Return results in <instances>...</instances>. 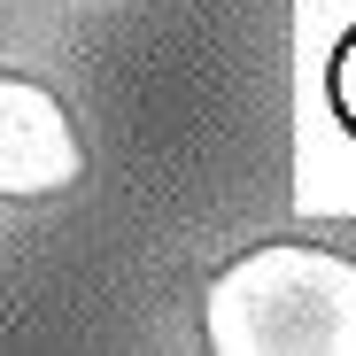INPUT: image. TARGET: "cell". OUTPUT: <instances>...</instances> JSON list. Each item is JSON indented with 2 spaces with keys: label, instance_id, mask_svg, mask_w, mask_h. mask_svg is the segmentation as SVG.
<instances>
[{
  "label": "cell",
  "instance_id": "cell-1",
  "mask_svg": "<svg viewBox=\"0 0 356 356\" xmlns=\"http://www.w3.org/2000/svg\"><path fill=\"white\" fill-rule=\"evenodd\" d=\"M202 333L217 356H356V264L271 241L209 279Z\"/></svg>",
  "mask_w": 356,
  "mask_h": 356
},
{
  "label": "cell",
  "instance_id": "cell-2",
  "mask_svg": "<svg viewBox=\"0 0 356 356\" xmlns=\"http://www.w3.org/2000/svg\"><path fill=\"white\" fill-rule=\"evenodd\" d=\"M86 147L70 132V108L31 78H0V202H47L70 194Z\"/></svg>",
  "mask_w": 356,
  "mask_h": 356
},
{
  "label": "cell",
  "instance_id": "cell-3",
  "mask_svg": "<svg viewBox=\"0 0 356 356\" xmlns=\"http://www.w3.org/2000/svg\"><path fill=\"white\" fill-rule=\"evenodd\" d=\"M333 108H341V124L356 132V31H348L341 54H333Z\"/></svg>",
  "mask_w": 356,
  "mask_h": 356
}]
</instances>
